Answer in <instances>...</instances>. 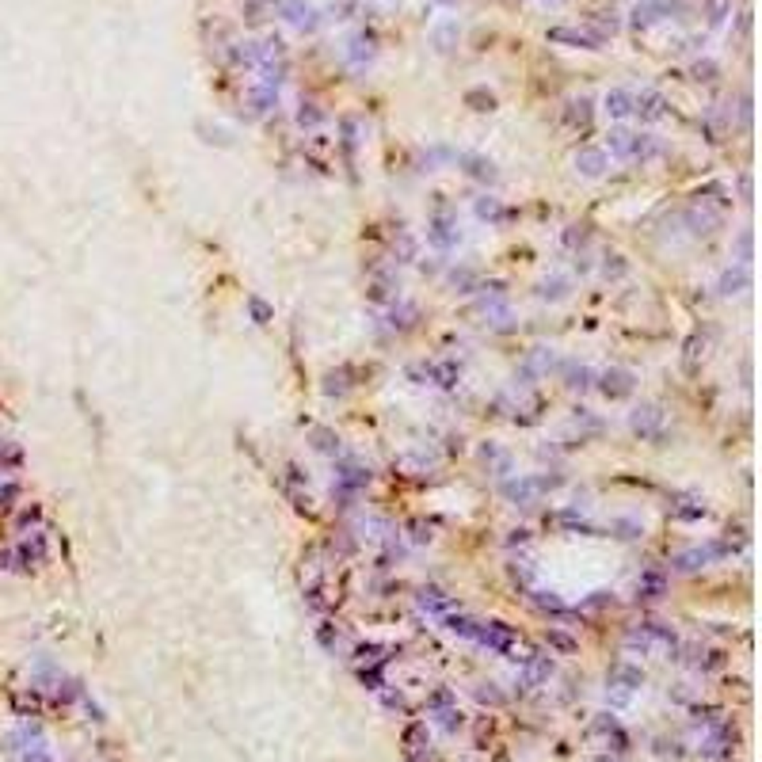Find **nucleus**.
<instances>
[{
	"instance_id": "nucleus-1",
	"label": "nucleus",
	"mask_w": 762,
	"mask_h": 762,
	"mask_svg": "<svg viewBox=\"0 0 762 762\" xmlns=\"http://www.w3.org/2000/svg\"><path fill=\"white\" fill-rule=\"evenodd\" d=\"M553 43H572V46H595L598 35H587V30H572V27H553L549 30Z\"/></svg>"
},
{
	"instance_id": "nucleus-2",
	"label": "nucleus",
	"mask_w": 762,
	"mask_h": 762,
	"mask_svg": "<svg viewBox=\"0 0 762 762\" xmlns=\"http://www.w3.org/2000/svg\"><path fill=\"white\" fill-rule=\"evenodd\" d=\"M286 16H290L298 27H305V30L317 27V19H313V8H309V4H301V0H286Z\"/></svg>"
},
{
	"instance_id": "nucleus-3",
	"label": "nucleus",
	"mask_w": 762,
	"mask_h": 762,
	"mask_svg": "<svg viewBox=\"0 0 762 762\" xmlns=\"http://www.w3.org/2000/svg\"><path fill=\"white\" fill-rule=\"evenodd\" d=\"M633 103H637V99L629 96V91H622V88L606 96V111H610V115H629V111H633Z\"/></svg>"
},
{
	"instance_id": "nucleus-4",
	"label": "nucleus",
	"mask_w": 762,
	"mask_h": 762,
	"mask_svg": "<svg viewBox=\"0 0 762 762\" xmlns=\"http://www.w3.org/2000/svg\"><path fill=\"white\" fill-rule=\"evenodd\" d=\"M591 103H587V99H579V103H568V122H579V126H583L587 118H591V111H587Z\"/></svg>"
},
{
	"instance_id": "nucleus-5",
	"label": "nucleus",
	"mask_w": 762,
	"mask_h": 762,
	"mask_svg": "<svg viewBox=\"0 0 762 762\" xmlns=\"http://www.w3.org/2000/svg\"><path fill=\"white\" fill-rule=\"evenodd\" d=\"M579 164H583V172H587V176H598V164H603V152H583V160H579Z\"/></svg>"
},
{
	"instance_id": "nucleus-6",
	"label": "nucleus",
	"mask_w": 762,
	"mask_h": 762,
	"mask_svg": "<svg viewBox=\"0 0 762 762\" xmlns=\"http://www.w3.org/2000/svg\"><path fill=\"white\" fill-rule=\"evenodd\" d=\"M694 73H697V80H713L717 65H713V61H705V65H701V61H697V65H694Z\"/></svg>"
},
{
	"instance_id": "nucleus-7",
	"label": "nucleus",
	"mask_w": 762,
	"mask_h": 762,
	"mask_svg": "<svg viewBox=\"0 0 762 762\" xmlns=\"http://www.w3.org/2000/svg\"><path fill=\"white\" fill-rule=\"evenodd\" d=\"M442 4H454V0H442Z\"/></svg>"
}]
</instances>
